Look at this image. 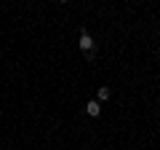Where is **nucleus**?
<instances>
[{
	"instance_id": "7ed1b4c3",
	"label": "nucleus",
	"mask_w": 160,
	"mask_h": 150,
	"mask_svg": "<svg viewBox=\"0 0 160 150\" xmlns=\"http://www.w3.org/2000/svg\"><path fill=\"white\" fill-rule=\"evenodd\" d=\"M96 97H99V102H104V99H109V97H112V91H109L107 86H99V91H96Z\"/></svg>"
},
{
	"instance_id": "f257e3e1",
	"label": "nucleus",
	"mask_w": 160,
	"mask_h": 150,
	"mask_svg": "<svg viewBox=\"0 0 160 150\" xmlns=\"http://www.w3.org/2000/svg\"><path fill=\"white\" fill-rule=\"evenodd\" d=\"M78 46L83 48V51H86L88 56H91V54H93V48H96V43H93V38L86 32V29H83V32H80V40H78Z\"/></svg>"
},
{
	"instance_id": "f03ea898",
	"label": "nucleus",
	"mask_w": 160,
	"mask_h": 150,
	"mask_svg": "<svg viewBox=\"0 0 160 150\" xmlns=\"http://www.w3.org/2000/svg\"><path fill=\"white\" fill-rule=\"evenodd\" d=\"M86 113H88L91 118H96L99 113H102V102H88V104H86Z\"/></svg>"
}]
</instances>
